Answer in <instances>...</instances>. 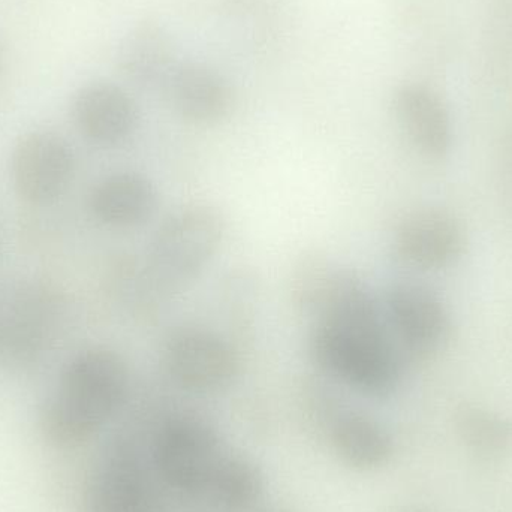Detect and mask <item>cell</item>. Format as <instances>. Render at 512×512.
<instances>
[{"mask_svg": "<svg viewBox=\"0 0 512 512\" xmlns=\"http://www.w3.org/2000/svg\"><path fill=\"white\" fill-rule=\"evenodd\" d=\"M367 283L339 268L307 337L310 360L325 376L363 396L387 399L402 379V358Z\"/></svg>", "mask_w": 512, "mask_h": 512, "instance_id": "obj_1", "label": "cell"}, {"mask_svg": "<svg viewBox=\"0 0 512 512\" xmlns=\"http://www.w3.org/2000/svg\"><path fill=\"white\" fill-rule=\"evenodd\" d=\"M129 367L110 346L81 349L60 372L56 388L42 403L39 427L57 448L86 444L98 435L128 399Z\"/></svg>", "mask_w": 512, "mask_h": 512, "instance_id": "obj_2", "label": "cell"}, {"mask_svg": "<svg viewBox=\"0 0 512 512\" xmlns=\"http://www.w3.org/2000/svg\"><path fill=\"white\" fill-rule=\"evenodd\" d=\"M227 236V219L219 207L192 203L164 219L146 259L149 288L159 297L186 288L212 264Z\"/></svg>", "mask_w": 512, "mask_h": 512, "instance_id": "obj_3", "label": "cell"}, {"mask_svg": "<svg viewBox=\"0 0 512 512\" xmlns=\"http://www.w3.org/2000/svg\"><path fill=\"white\" fill-rule=\"evenodd\" d=\"M147 448L162 486L203 502L234 453L213 424L192 414L162 421Z\"/></svg>", "mask_w": 512, "mask_h": 512, "instance_id": "obj_4", "label": "cell"}, {"mask_svg": "<svg viewBox=\"0 0 512 512\" xmlns=\"http://www.w3.org/2000/svg\"><path fill=\"white\" fill-rule=\"evenodd\" d=\"M159 484L149 448L120 433L108 441L90 471L81 512H162Z\"/></svg>", "mask_w": 512, "mask_h": 512, "instance_id": "obj_5", "label": "cell"}, {"mask_svg": "<svg viewBox=\"0 0 512 512\" xmlns=\"http://www.w3.org/2000/svg\"><path fill=\"white\" fill-rule=\"evenodd\" d=\"M62 316L57 291L38 280L0 288V361L17 367L39 363L56 337Z\"/></svg>", "mask_w": 512, "mask_h": 512, "instance_id": "obj_6", "label": "cell"}, {"mask_svg": "<svg viewBox=\"0 0 512 512\" xmlns=\"http://www.w3.org/2000/svg\"><path fill=\"white\" fill-rule=\"evenodd\" d=\"M162 360L174 384L194 394L221 393L236 382L242 370L236 343L198 325L171 331Z\"/></svg>", "mask_w": 512, "mask_h": 512, "instance_id": "obj_7", "label": "cell"}, {"mask_svg": "<svg viewBox=\"0 0 512 512\" xmlns=\"http://www.w3.org/2000/svg\"><path fill=\"white\" fill-rule=\"evenodd\" d=\"M75 159L71 144L53 131H30L12 147L9 176L15 194L33 207L56 203L74 182Z\"/></svg>", "mask_w": 512, "mask_h": 512, "instance_id": "obj_8", "label": "cell"}, {"mask_svg": "<svg viewBox=\"0 0 512 512\" xmlns=\"http://www.w3.org/2000/svg\"><path fill=\"white\" fill-rule=\"evenodd\" d=\"M385 316L397 346L411 360L423 361L438 354L453 331L444 300L429 286L411 280L388 288Z\"/></svg>", "mask_w": 512, "mask_h": 512, "instance_id": "obj_9", "label": "cell"}, {"mask_svg": "<svg viewBox=\"0 0 512 512\" xmlns=\"http://www.w3.org/2000/svg\"><path fill=\"white\" fill-rule=\"evenodd\" d=\"M468 246L462 221L444 209H418L397 225L394 249L405 264L420 270H444L456 264Z\"/></svg>", "mask_w": 512, "mask_h": 512, "instance_id": "obj_10", "label": "cell"}, {"mask_svg": "<svg viewBox=\"0 0 512 512\" xmlns=\"http://www.w3.org/2000/svg\"><path fill=\"white\" fill-rule=\"evenodd\" d=\"M71 114L81 137L104 149L125 144L138 125L134 98L110 81L81 86L72 98Z\"/></svg>", "mask_w": 512, "mask_h": 512, "instance_id": "obj_11", "label": "cell"}, {"mask_svg": "<svg viewBox=\"0 0 512 512\" xmlns=\"http://www.w3.org/2000/svg\"><path fill=\"white\" fill-rule=\"evenodd\" d=\"M161 92L174 113L194 125L224 122L236 104L230 81L216 69L198 62L177 63Z\"/></svg>", "mask_w": 512, "mask_h": 512, "instance_id": "obj_12", "label": "cell"}, {"mask_svg": "<svg viewBox=\"0 0 512 512\" xmlns=\"http://www.w3.org/2000/svg\"><path fill=\"white\" fill-rule=\"evenodd\" d=\"M397 123L409 143L430 161L447 158L453 147V122L444 99L420 83H405L393 95Z\"/></svg>", "mask_w": 512, "mask_h": 512, "instance_id": "obj_13", "label": "cell"}, {"mask_svg": "<svg viewBox=\"0 0 512 512\" xmlns=\"http://www.w3.org/2000/svg\"><path fill=\"white\" fill-rule=\"evenodd\" d=\"M158 189L140 171H114L93 185L87 206L93 218L113 230L146 224L158 209Z\"/></svg>", "mask_w": 512, "mask_h": 512, "instance_id": "obj_14", "label": "cell"}, {"mask_svg": "<svg viewBox=\"0 0 512 512\" xmlns=\"http://www.w3.org/2000/svg\"><path fill=\"white\" fill-rule=\"evenodd\" d=\"M322 414L331 450L349 468L376 471L393 459V436L375 418L330 405Z\"/></svg>", "mask_w": 512, "mask_h": 512, "instance_id": "obj_15", "label": "cell"}, {"mask_svg": "<svg viewBox=\"0 0 512 512\" xmlns=\"http://www.w3.org/2000/svg\"><path fill=\"white\" fill-rule=\"evenodd\" d=\"M177 63L170 33L158 21L149 18L132 26L117 50L120 71L141 89L161 92Z\"/></svg>", "mask_w": 512, "mask_h": 512, "instance_id": "obj_16", "label": "cell"}, {"mask_svg": "<svg viewBox=\"0 0 512 512\" xmlns=\"http://www.w3.org/2000/svg\"><path fill=\"white\" fill-rule=\"evenodd\" d=\"M454 435L463 450L481 463L512 456V418L480 403H462L453 415Z\"/></svg>", "mask_w": 512, "mask_h": 512, "instance_id": "obj_17", "label": "cell"}, {"mask_svg": "<svg viewBox=\"0 0 512 512\" xmlns=\"http://www.w3.org/2000/svg\"><path fill=\"white\" fill-rule=\"evenodd\" d=\"M339 268L318 251H306L298 256L288 282L289 300L294 309L315 319L333 289Z\"/></svg>", "mask_w": 512, "mask_h": 512, "instance_id": "obj_18", "label": "cell"}, {"mask_svg": "<svg viewBox=\"0 0 512 512\" xmlns=\"http://www.w3.org/2000/svg\"><path fill=\"white\" fill-rule=\"evenodd\" d=\"M259 282L249 270H234L222 282L221 303L237 337H248L254 328Z\"/></svg>", "mask_w": 512, "mask_h": 512, "instance_id": "obj_19", "label": "cell"}, {"mask_svg": "<svg viewBox=\"0 0 512 512\" xmlns=\"http://www.w3.org/2000/svg\"><path fill=\"white\" fill-rule=\"evenodd\" d=\"M388 512H435L430 510V508L423 507V505H415V504H406L399 505V507L391 508Z\"/></svg>", "mask_w": 512, "mask_h": 512, "instance_id": "obj_20", "label": "cell"}]
</instances>
